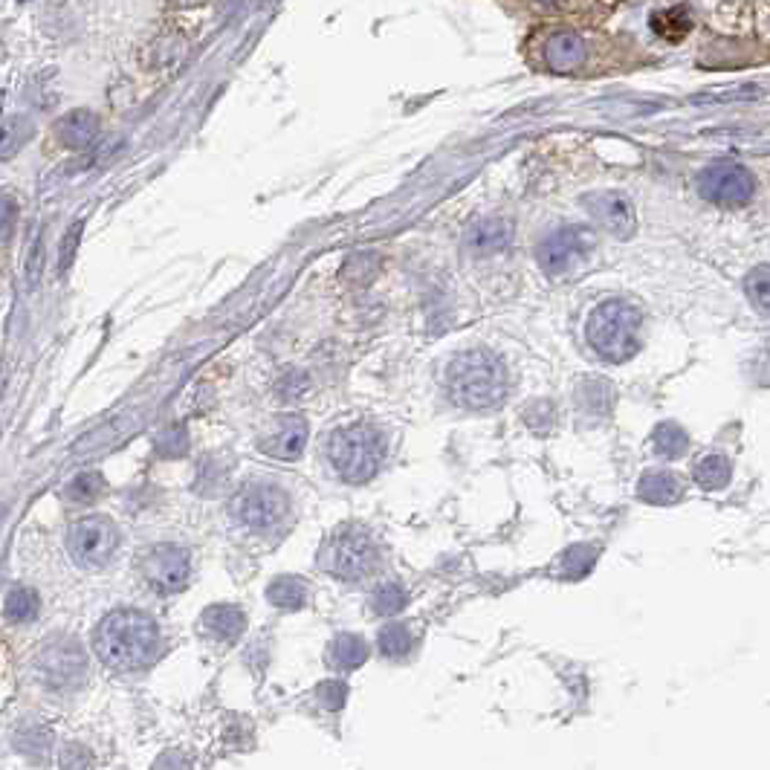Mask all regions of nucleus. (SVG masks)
Wrapping results in <instances>:
<instances>
[{"mask_svg": "<svg viewBox=\"0 0 770 770\" xmlns=\"http://www.w3.org/2000/svg\"><path fill=\"white\" fill-rule=\"evenodd\" d=\"M96 658L116 673H134L154 660L160 649V628L143 612H113L93 637Z\"/></svg>", "mask_w": 770, "mask_h": 770, "instance_id": "f257e3e1", "label": "nucleus"}, {"mask_svg": "<svg viewBox=\"0 0 770 770\" xmlns=\"http://www.w3.org/2000/svg\"><path fill=\"white\" fill-rule=\"evenodd\" d=\"M449 394L464 409H495L510 391L507 368L499 357L486 351H466L446 368Z\"/></svg>", "mask_w": 770, "mask_h": 770, "instance_id": "f03ea898", "label": "nucleus"}, {"mask_svg": "<svg viewBox=\"0 0 770 770\" xmlns=\"http://www.w3.org/2000/svg\"><path fill=\"white\" fill-rule=\"evenodd\" d=\"M644 316L635 305L623 299H608L588 319V342L608 362H623L637 351V330Z\"/></svg>", "mask_w": 770, "mask_h": 770, "instance_id": "7ed1b4c3", "label": "nucleus"}, {"mask_svg": "<svg viewBox=\"0 0 770 770\" xmlns=\"http://www.w3.org/2000/svg\"><path fill=\"white\" fill-rule=\"evenodd\" d=\"M382 452V438L371 427L339 429L328 443L330 464L351 484H362L380 470Z\"/></svg>", "mask_w": 770, "mask_h": 770, "instance_id": "20e7f679", "label": "nucleus"}, {"mask_svg": "<svg viewBox=\"0 0 770 770\" xmlns=\"http://www.w3.org/2000/svg\"><path fill=\"white\" fill-rule=\"evenodd\" d=\"M319 565L342 583H359L377 565V547L366 531L342 527L328 538V545L319 554Z\"/></svg>", "mask_w": 770, "mask_h": 770, "instance_id": "39448f33", "label": "nucleus"}, {"mask_svg": "<svg viewBox=\"0 0 770 770\" xmlns=\"http://www.w3.org/2000/svg\"><path fill=\"white\" fill-rule=\"evenodd\" d=\"M756 179L753 174L739 163L718 160L698 174V195L716 206H745L753 197Z\"/></svg>", "mask_w": 770, "mask_h": 770, "instance_id": "423d86ee", "label": "nucleus"}, {"mask_svg": "<svg viewBox=\"0 0 770 770\" xmlns=\"http://www.w3.org/2000/svg\"><path fill=\"white\" fill-rule=\"evenodd\" d=\"M70 554L79 565L84 568H102L111 562V556L116 554V545H120V533L113 527V522H107L105 516H90L79 519V522L70 527L68 533Z\"/></svg>", "mask_w": 770, "mask_h": 770, "instance_id": "0eeeda50", "label": "nucleus"}, {"mask_svg": "<svg viewBox=\"0 0 770 770\" xmlns=\"http://www.w3.org/2000/svg\"><path fill=\"white\" fill-rule=\"evenodd\" d=\"M594 249V233L585 226H562L554 235H547L538 244V264L547 276H562L585 261V255Z\"/></svg>", "mask_w": 770, "mask_h": 770, "instance_id": "6e6552de", "label": "nucleus"}, {"mask_svg": "<svg viewBox=\"0 0 770 770\" xmlns=\"http://www.w3.org/2000/svg\"><path fill=\"white\" fill-rule=\"evenodd\" d=\"M290 513V502L287 495L273 484H253L244 486L235 502V516L247 524L249 531H273L276 524H281Z\"/></svg>", "mask_w": 770, "mask_h": 770, "instance_id": "1a4fd4ad", "label": "nucleus"}, {"mask_svg": "<svg viewBox=\"0 0 770 770\" xmlns=\"http://www.w3.org/2000/svg\"><path fill=\"white\" fill-rule=\"evenodd\" d=\"M188 551L177 545H163L154 547L148 556L143 559V574L151 583L154 592L174 594L183 592V585L188 583Z\"/></svg>", "mask_w": 770, "mask_h": 770, "instance_id": "9d476101", "label": "nucleus"}, {"mask_svg": "<svg viewBox=\"0 0 770 770\" xmlns=\"http://www.w3.org/2000/svg\"><path fill=\"white\" fill-rule=\"evenodd\" d=\"M583 206L614 238H628L635 233V206L623 192H592V195L583 197Z\"/></svg>", "mask_w": 770, "mask_h": 770, "instance_id": "9b49d317", "label": "nucleus"}, {"mask_svg": "<svg viewBox=\"0 0 770 770\" xmlns=\"http://www.w3.org/2000/svg\"><path fill=\"white\" fill-rule=\"evenodd\" d=\"M84 651L75 640H55L38 655V673L50 687H68L84 675Z\"/></svg>", "mask_w": 770, "mask_h": 770, "instance_id": "f8f14e48", "label": "nucleus"}, {"mask_svg": "<svg viewBox=\"0 0 770 770\" xmlns=\"http://www.w3.org/2000/svg\"><path fill=\"white\" fill-rule=\"evenodd\" d=\"M307 443V423L296 414H281L269 423L267 434L261 438V449L267 455L281 461H296Z\"/></svg>", "mask_w": 770, "mask_h": 770, "instance_id": "ddd939ff", "label": "nucleus"}, {"mask_svg": "<svg viewBox=\"0 0 770 770\" xmlns=\"http://www.w3.org/2000/svg\"><path fill=\"white\" fill-rule=\"evenodd\" d=\"M545 64L554 73H574L583 68L585 61V41L583 35H576L574 30H556L554 35L545 41Z\"/></svg>", "mask_w": 770, "mask_h": 770, "instance_id": "4468645a", "label": "nucleus"}, {"mask_svg": "<svg viewBox=\"0 0 770 770\" xmlns=\"http://www.w3.org/2000/svg\"><path fill=\"white\" fill-rule=\"evenodd\" d=\"M99 131H102V125H99V116L93 111H70L55 125L61 145H68L73 151L90 148L99 140Z\"/></svg>", "mask_w": 770, "mask_h": 770, "instance_id": "2eb2a0df", "label": "nucleus"}, {"mask_svg": "<svg viewBox=\"0 0 770 770\" xmlns=\"http://www.w3.org/2000/svg\"><path fill=\"white\" fill-rule=\"evenodd\" d=\"M513 238V224L504 220V217H481L470 226L466 233V244H470L475 253H495V249H504Z\"/></svg>", "mask_w": 770, "mask_h": 770, "instance_id": "dca6fc26", "label": "nucleus"}, {"mask_svg": "<svg viewBox=\"0 0 770 770\" xmlns=\"http://www.w3.org/2000/svg\"><path fill=\"white\" fill-rule=\"evenodd\" d=\"M203 626H206L209 635L220 637V640H238L244 635V628H247V617L238 606H212L203 614Z\"/></svg>", "mask_w": 770, "mask_h": 770, "instance_id": "f3484780", "label": "nucleus"}, {"mask_svg": "<svg viewBox=\"0 0 770 770\" xmlns=\"http://www.w3.org/2000/svg\"><path fill=\"white\" fill-rule=\"evenodd\" d=\"M637 495L649 504H675L681 499V484L673 472H646L637 481Z\"/></svg>", "mask_w": 770, "mask_h": 770, "instance_id": "a211bd4d", "label": "nucleus"}, {"mask_svg": "<svg viewBox=\"0 0 770 770\" xmlns=\"http://www.w3.org/2000/svg\"><path fill=\"white\" fill-rule=\"evenodd\" d=\"M267 597L281 612H299L307 603V583L299 576H278L269 583Z\"/></svg>", "mask_w": 770, "mask_h": 770, "instance_id": "6ab92c4d", "label": "nucleus"}, {"mask_svg": "<svg viewBox=\"0 0 770 770\" xmlns=\"http://www.w3.org/2000/svg\"><path fill=\"white\" fill-rule=\"evenodd\" d=\"M368 660V644L359 635H339L330 646V664L337 669H357Z\"/></svg>", "mask_w": 770, "mask_h": 770, "instance_id": "aec40b11", "label": "nucleus"}, {"mask_svg": "<svg viewBox=\"0 0 770 770\" xmlns=\"http://www.w3.org/2000/svg\"><path fill=\"white\" fill-rule=\"evenodd\" d=\"M692 27V18H689L687 7H673V9H660L651 16V30L658 32L660 38L666 41H681L684 35Z\"/></svg>", "mask_w": 770, "mask_h": 770, "instance_id": "412c9836", "label": "nucleus"}, {"mask_svg": "<svg viewBox=\"0 0 770 770\" xmlns=\"http://www.w3.org/2000/svg\"><path fill=\"white\" fill-rule=\"evenodd\" d=\"M745 292H748L750 305L770 319V264H759L750 269L745 278Z\"/></svg>", "mask_w": 770, "mask_h": 770, "instance_id": "4be33fe9", "label": "nucleus"}, {"mask_svg": "<svg viewBox=\"0 0 770 770\" xmlns=\"http://www.w3.org/2000/svg\"><path fill=\"white\" fill-rule=\"evenodd\" d=\"M696 481L704 490H721L730 481V461L725 455H707L696 464Z\"/></svg>", "mask_w": 770, "mask_h": 770, "instance_id": "5701e85b", "label": "nucleus"}, {"mask_svg": "<svg viewBox=\"0 0 770 770\" xmlns=\"http://www.w3.org/2000/svg\"><path fill=\"white\" fill-rule=\"evenodd\" d=\"M651 443L660 458H681L689 446V438L678 423H660L651 434Z\"/></svg>", "mask_w": 770, "mask_h": 770, "instance_id": "b1692460", "label": "nucleus"}, {"mask_svg": "<svg viewBox=\"0 0 770 770\" xmlns=\"http://www.w3.org/2000/svg\"><path fill=\"white\" fill-rule=\"evenodd\" d=\"M38 606H41V599H38V594L32 588H12L7 594L3 612H7V617L12 623H30L38 617Z\"/></svg>", "mask_w": 770, "mask_h": 770, "instance_id": "393cba45", "label": "nucleus"}, {"mask_svg": "<svg viewBox=\"0 0 770 770\" xmlns=\"http://www.w3.org/2000/svg\"><path fill=\"white\" fill-rule=\"evenodd\" d=\"M414 646L412 632L403 626V623H389V626L380 632V651L386 658H405Z\"/></svg>", "mask_w": 770, "mask_h": 770, "instance_id": "a878e982", "label": "nucleus"}, {"mask_svg": "<svg viewBox=\"0 0 770 770\" xmlns=\"http://www.w3.org/2000/svg\"><path fill=\"white\" fill-rule=\"evenodd\" d=\"M405 603H409V594H405L403 585H397V583L380 585V588L374 592V597H371V608H374L377 614H382V617H391V614L403 612Z\"/></svg>", "mask_w": 770, "mask_h": 770, "instance_id": "bb28decb", "label": "nucleus"}, {"mask_svg": "<svg viewBox=\"0 0 770 770\" xmlns=\"http://www.w3.org/2000/svg\"><path fill=\"white\" fill-rule=\"evenodd\" d=\"M102 493H105L102 472H79L68 486V495L73 502H96Z\"/></svg>", "mask_w": 770, "mask_h": 770, "instance_id": "cd10ccee", "label": "nucleus"}, {"mask_svg": "<svg viewBox=\"0 0 770 770\" xmlns=\"http://www.w3.org/2000/svg\"><path fill=\"white\" fill-rule=\"evenodd\" d=\"M594 559H597V554H594L592 547H571L568 554L559 559V574L568 576V579H579V576H585L592 571Z\"/></svg>", "mask_w": 770, "mask_h": 770, "instance_id": "c85d7f7f", "label": "nucleus"}, {"mask_svg": "<svg viewBox=\"0 0 770 770\" xmlns=\"http://www.w3.org/2000/svg\"><path fill=\"white\" fill-rule=\"evenodd\" d=\"M32 136L30 120H21V116H7L3 122V160H9L16 154V148H21L27 140Z\"/></svg>", "mask_w": 770, "mask_h": 770, "instance_id": "c756f323", "label": "nucleus"}, {"mask_svg": "<svg viewBox=\"0 0 770 770\" xmlns=\"http://www.w3.org/2000/svg\"><path fill=\"white\" fill-rule=\"evenodd\" d=\"M316 698H319L325 710H342L345 701H348V687L342 681H325L322 687L316 689Z\"/></svg>", "mask_w": 770, "mask_h": 770, "instance_id": "7c9ffc66", "label": "nucleus"}, {"mask_svg": "<svg viewBox=\"0 0 770 770\" xmlns=\"http://www.w3.org/2000/svg\"><path fill=\"white\" fill-rule=\"evenodd\" d=\"M79 235H82V220H79V224H73V229L64 235V244H61V273H64L70 264H73V253H75V247H79Z\"/></svg>", "mask_w": 770, "mask_h": 770, "instance_id": "2f4dec72", "label": "nucleus"}, {"mask_svg": "<svg viewBox=\"0 0 770 770\" xmlns=\"http://www.w3.org/2000/svg\"><path fill=\"white\" fill-rule=\"evenodd\" d=\"M9 226H12V201L3 197V238L9 240Z\"/></svg>", "mask_w": 770, "mask_h": 770, "instance_id": "473e14b6", "label": "nucleus"}, {"mask_svg": "<svg viewBox=\"0 0 770 770\" xmlns=\"http://www.w3.org/2000/svg\"><path fill=\"white\" fill-rule=\"evenodd\" d=\"M168 3L177 9H197V7H206L209 0H168Z\"/></svg>", "mask_w": 770, "mask_h": 770, "instance_id": "72a5a7b5", "label": "nucleus"}, {"mask_svg": "<svg viewBox=\"0 0 770 770\" xmlns=\"http://www.w3.org/2000/svg\"><path fill=\"white\" fill-rule=\"evenodd\" d=\"M538 3H556V0H538Z\"/></svg>", "mask_w": 770, "mask_h": 770, "instance_id": "f704fd0d", "label": "nucleus"}]
</instances>
